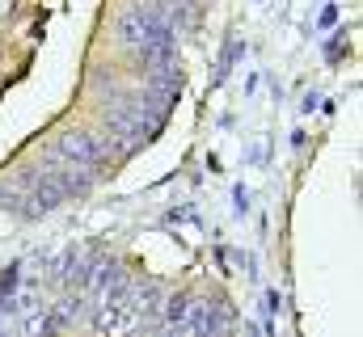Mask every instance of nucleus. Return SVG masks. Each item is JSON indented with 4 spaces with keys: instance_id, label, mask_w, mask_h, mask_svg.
Wrapping results in <instances>:
<instances>
[{
    "instance_id": "2",
    "label": "nucleus",
    "mask_w": 363,
    "mask_h": 337,
    "mask_svg": "<svg viewBox=\"0 0 363 337\" xmlns=\"http://www.w3.org/2000/svg\"><path fill=\"white\" fill-rule=\"evenodd\" d=\"M161 114L165 110H152V105H114L106 114V127L123 148H140L144 139H152L161 131Z\"/></svg>"
},
{
    "instance_id": "1",
    "label": "nucleus",
    "mask_w": 363,
    "mask_h": 337,
    "mask_svg": "<svg viewBox=\"0 0 363 337\" xmlns=\"http://www.w3.org/2000/svg\"><path fill=\"white\" fill-rule=\"evenodd\" d=\"M118 34L131 51H140L144 59H161V55H174V34H169V21L157 13V8H127L123 21H118Z\"/></svg>"
},
{
    "instance_id": "3",
    "label": "nucleus",
    "mask_w": 363,
    "mask_h": 337,
    "mask_svg": "<svg viewBox=\"0 0 363 337\" xmlns=\"http://www.w3.org/2000/svg\"><path fill=\"white\" fill-rule=\"evenodd\" d=\"M161 337H190V333H186V325L178 321V325H165V333H161Z\"/></svg>"
},
{
    "instance_id": "4",
    "label": "nucleus",
    "mask_w": 363,
    "mask_h": 337,
    "mask_svg": "<svg viewBox=\"0 0 363 337\" xmlns=\"http://www.w3.org/2000/svg\"><path fill=\"white\" fill-rule=\"evenodd\" d=\"M165 8H186V0H161Z\"/></svg>"
}]
</instances>
